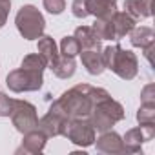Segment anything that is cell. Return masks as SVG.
Returning a JSON list of instances; mask_svg holds the SVG:
<instances>
[{
	"label": "cell",
	"mask_w": 155,
	"mask_h": 155,
	"mask_svg": "<svg viewBox=\"0 0 155 155\" xmlns=\"http://www.w3.org/2000/svg\"><path fill=\"white\" fill-rule=\"evenodd\" d=\"M110 97L104 88H97L91 84H77L71 90L64 91L53 104L71 120V119H88L95 102Z\"/></svg>",
	"instance_id": "obj_1"
},
{
	"label": "cell",
	"mask_w": 155,
	"mask_h": 155,
	"mask_svg": "<svg viewBox=\"0 0 155 155\" xmlns=\"http://www.w3.org/2000/svg\"><path fill=\"white\" fill-rule=\"evenodd\" d=\"M102 58L106 69H111L122 81H131L139 73V60L133 51L124 49L120 44L108 46L102 49Z\"/></svg>",
	"instance_id": "obj_2"
},
{
	"label": "cell",
	"mask_w": 155,
	"mask_h": 155,
	"mask_svg": "<svg viewBox=\"0 0 155 155\" xmlns=\"http://www.w3.org/2000/svg\"><path fill=\"white\" fill-rule=\"evenodd\" d=\"M90 122L93 124L95 131H108L111 130L113 124H117L119 120L124 119V108L120 102L113 101L111 95L106 99H101L99 102H95L91 113H90Z\"/></svg>",
	"instance_id": "obj_3"
},
{
	"label": "cell",
	"mask_w": 155,
	"mask_h": 155,
	"mask_svg": "<svg viewBox=\"0 0 155 155\" xmlns=\"http://www.w3.org/2000/svg\"><path fill=\"white\" fill-rule=\"evenodd\" d=\"M15 24H17L18 33L26 40H38L46 29L44 15L31 4H26L18 9V13L15 17Z\"/></svg>",
	"instance_id": "obj_4"
},
{
	"label": "cell",
	"mask_w": 155,
	"mask_h": 155,
	"mask_svg": "<svg viewBox=\"0 0 155 155\" xmlns=\"http://www.w3.org/2000/svg\"><path fill=\"white\" fill-rule=\"evenodd\" d=\"M8 88L13 93H24V91H37L44 84V77L40 71L28 69V68H18L8 73L6 79Z\"/></svg>",
	"instance_id": "obj_5"
},
{
	"label": "cell",
	"mask_w": 155,
	"mask_h": 155,
	"mask_svg": "<svg viewBox=\"0 0 155 155\" xmlns=\"http://www.w3.org/2000/svg\"><path fill=\"white\" fill-rule=\"evenodd\" d=\"M11 122L17 128V131H20L22 135L35 130L38 124V115H37V108L28 102V101H13V111H11Z\"/></svg>",
	"instance_id": "obj_6"
},
{
	"label": "cell",
	"mask_w": 155,
	"mask_h": 155,
	"mask_svg": "<svg viewBox=\"0 0 155 155\" xmlns=\"http://www.w3.org/2000/svg\"><path fill=\"white\" fill-rule=\"evenodd\" d=\"M64 137H68L77 146L88 148L95 142V128L90 122V119H71L68 122Z\"/></svg>",
	"instance_id": "obj_7"
},
{
	"label": "cell",
	"mask_w": 155,
	"mask_h": 155,
	"mask_svg": "<svg viewBox=\"0 0 155 155\" xmlns=\"http://www.w3.org/2000/svg\"><path fill=\"white\" fill-rule=\"evenodd\" d=\"M68 122H69V119H68L55 104H51L49 110H48V113H46L42 119H38L37 128L42 130L48 137H58V135H64V133H66Z\"/></svg>",
	"instance_id": "obj_8"
},
{
	"label": "cell",
	"mask_w": 155,
	"mask_h": 155,
	"mask_svg": "<svg viewBox=\"0 0 155 155\" xmlns=\"http://www.w3.org/2000/svg\"><path fill=\"white\" fill-rule=\"evenodd\" d=\"M155 137V124H139L137 128H131L126 131L122 142L126 148V153H139L140 146Z\"/></svg>",
	"instance_id": "obj_9"
},
{
	"label": "cell",
	"mask_w": 155,
	"mask_h": 155,
	"mask_svg": "<svg viewBox=\"0 0 155 155\" xmlns=\"http://www.w3.org/2000/svg\"><path fill=\"white\" fill-rule=\"evenodd\" d=\"M46 140H48V135L42 130L35 128V130L24 133V140H22L20 148L17 150V153H22V151L24 153H40L46 146Z\"/></svg>",
	"instance_id": "obj_10"
},
{
	"label": "cell",
	"mask_w": 155,
	"mask_h": 155,
	"mask_svg": "<svg viewBox=\"0 0 155 155\" xmlns=\"http://www.w3.org/2000/svg\"><path fill=\"white\" fill-rule=\"evenodd\" d=\"M97 150L102 153H126L122 137L117 131H102V135L97 139Z\"/></svg>",
	"instance_id": "obj_11"
},
{
	"label": "cell",
	"mask_w": 155,
	"mask_h": 155,
	"mask_svg": "<svg viewBox=\"0 0 155 155\" xmlns=\"http://www.w3.org/2000/svg\"><path fill=\"white\" fill-rule=\"evenodd\" d=\"M81 60L90 75H101L106 69L104 58H102V49H82Z\"/></svg>",
	"instance_id": "obj_12"
},
{
	"label": "cell",
	"mask_w": 155,
	"mask_h": 155,
	"mask_svg": "<svg viewBox=\"0 0 155 155\" xmlns=\"http://www.w3.org/2000/svg\"><path fill=\"white\" fill-rule=\"evenodd\" d=\"M111 24H113V31H115V40H120L126 35H130V31L135 28L137 20L131 15H128L126 11H115L111 15Z\"/></svg>",
	"instance_id": "obj_13"
},
{
	"label": "cell",
	"mask_w": 155,
	"mask_h": 155,
	"mask_svg": "<svg viewBox=\"0 0 155 155\" xmlns=\"http://www.w3.org/2000/svg\"><path fill=\"white\" fill-rule=\"evenodd\" d=\"M73 37L77 38V42H79L81 51L82 49H102L101 38L97 37V33L93 31L91 26H79V28L75 29Z\"/></svg>",
	"instance_id": "obj_14"
},
{
	"label": "cell",
	"mask_w": 155,
	"mask_h": 155,
	"mask_svg": "<svg viewBox=\"0 0 155 155\" xmlns=\"http://www.w3.org/2000/svg\"><path fill=\"white\" fill-rule=\"evenodd\" d=\"M86 9L95 18H111L117 11V0H86Z\"/></svg>",
	"instance_id": "obj_15"
},
{
	"label": "cell",
	"mask_w": 155,
	"mask_h": 155,
	"mask_svg": "<svg viewBox=\"0 0 155 155\" xmlns=\"http://www.w3.org/2000/svg\"><path fill=\"white\" fill-rule=\"evenodd\" d=\"M130 42H131V46L140 48V49L151 48V46H155V33H153V29L148 28V26L133 28V29L130 31Z\"/></svg>",
	"instance_id": "obj_16"
},
{
	"label": "cell",
	"mask_w": 155,
	"mask_h": 155,
	"mask_svg": "<svg viewBox=\"0 0 155 155\" xmlns=\"http://www.w3.org/2000/svg\"><path fill=\"white\" fill-rule=\"evenodd\" d=\"M124 9L135 20L148 18L153 13V0H124Z\"/></svg>",
	"instance_id": "obj_17"
},
{
	"label": "cell",
	"mask_w": 155,
	"mask_h": 155,
	"mask_svg": "<svg viewBox=\"0 0 155 155\" xmlns=\"http://www.w3.org/2000/svg\"><path fill=\"white\" fill-rule=\"evenodd\" d=\"M53 75L58 77V79H69V77L75 75V69H77V62H75V57H66V55H58L57 60L49 66Z\"/></svg>",
	"instance_id": "obj_18"
},
{
	"label": "cell",
	"mask_w": 155,
	"mask_h": 155,
	"mask_svg": "<svg viewBox=\"0 0 155 155\" xmlns=\"http://www.w3.org/2000/svg\"><path fill=\"white\" fill-rule=\"evenodd\" d=\"M38 53L46 58L48 66H51V64L57 60V57L60 55V53H58V48H57V42H55L51 37H48V35H42V37L38 38Z\"/></svg>",
	"instance_id": "obj_19"
},
{
	"label": "cell",
	"mask_w": 155,
	"mask_h": 155,
	"mask_svg": "<svg viewBox=\"0 0 155 155\" xmlns=\"http://www.w3.org/2000/svg\"><path fill=\"white\" fill-rule=\"evenodd\" d=\"M91 28H93V31L97 33V37L101 40H115V31H113L111 18H97Z\"/></svg>",
	"instance_id": "obj_20"
},
{
	"label": "cell",
	"mask_w": 155,
	"mask_h": 155,
	"mask_svg": "<svg viewBox=\"0 0 155 155\" xmlns=\"http://www.w3.org/2000/svg\"><path fill=\"white\" fill-rule=\"evenodd\" d=\"M20 68H28V69H35V71L44 73V69L48 68V62H46V58L40 53H31V55H28V57L22 58Z\"/></svg>",
	"instance_id": "obj_21"
},
{
	"label": "cell",
	"mask_w": 155,
	"mask_h": 155,
	"mask_svg": "<svg viewBox=\"0 0 155 155\" xmlns=\"http://www.w3.org/2000/svg\"><path fill=\"white\" fill-rule=\"evenodd\" d=\"M81 53V46L77 42V38L71 35V37H64L60 40V55H66V57H77Z\"/></svg>",
	"instance_id": "obj_22"
},
{
	"label": "cell",
	"mask_w": 155,
	"mask_h": 155,
	"mask_svg": "<svg viewBox=\"0 0 155 155\" xmlns=\"http://www.w3.org/2000/svg\"><path fill=\"white\" fill-rule=\"evenodd\" d=\"M139 124H155V104H140L137 111Z\"/></svg>",
	"instance_id": "obj_23"
},
{
	"label": "cell",
	"mask_w": 155,
	"mask_h": 155,
	"mask_svg": "<svg viewBox=\"0 0 155 155\" xmlns=\"http://www.w3.org/2000/svg\"><path fill=\"white\" fill-rule=\"evenodd\" d=\"M44 9L51 15H60L66 9V0H42Z\"/></svg>",
	"instance_id": "obj_24"
},
{
	"label": "cell",
	"mask_w": 155,
	"mask_h": 155,
	"mask_svg": "<svg viewBox=\"0 0 155 155\" xmlns=\"http://www.w3.org/2000/svg\"><path fill=\"white\" fill-rule=\"evenodd\" d=\"M13 101L6 93H0V117H9L13 111Z\"/></svg>",
	"instance_id": "obj_25"
},
{
	"label": "cell",
	"mask_w": 155,
	"mask_h": 155,
	"mask_svg": "<svg viewBox=\"0 0 155 155\" xmlns=\"http://www.w3.org/2000/svg\"><path fill=\"white\" fill-rule=\"evenodd\" d=\"M71 13H73V17H77V18H86V17H90V15H88V9H86V0H73V4H71Z\"/></svg>",
	"instance_id": "obj_26"
},
{
	"label": "cell",
	"mask_w": 155,
	"mask_h": 155,
	"mask_svg": "<svg viewBox=\"0 0 155 155\" xmlns=\"http://www.w3.org/2000/svg\"><path fill=\"white\" fill-rule=\"evenodd\" d=\"M140 102H144V104H155V86L153 84L144 86V90L140 91Z\"/></svg>",
	"instance_id": "obj_27"
},
{
	"label": "cell",
	"mask_w": 155,
	"mask_h": 155,
	"mask_svg": "<svg viewBox=\"0 0 155 155\" xmlns=\"http://www.w3.org/2000/svg\"><path fill=\"white\" fill-rule=\"evenodd\" d=\"M9 9H11V0H0V29L4 28V24L8 20Z\"/></svg>",
	"instance_id": "obj_28"
}]
</instances>
